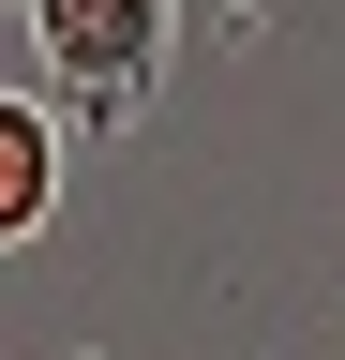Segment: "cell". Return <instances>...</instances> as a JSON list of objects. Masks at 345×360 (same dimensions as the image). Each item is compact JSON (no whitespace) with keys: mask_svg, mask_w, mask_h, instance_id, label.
<instances>
[{"mask_svg":"<svg viewBox=\"0 0 345 360\" xmlns=\"http://www.w3.org/2000/svg\"><path fill=\"white\" fill-rule=\"evenodd\" d=\"M0 15H15V0H0Z\"/></svg>","mask_w":345,"mask_h":360,"instance_id":"4","label":"cell"},{"mask_svg":"<svg viewBox=\"0 0 345 360\" xmlns=\"http://www.w3.org/2000/svg\"><path fill=\"white\" fill-rule=\"evenodd\" d=\"M330 360H345V300H330Z\"/></svg>","mask_w":345,"mask_h":360,"instance_id":"3","label":"cell"},{"mask_svg":"<svg viewBox=\"0 0 345 360\" xmlns=\"http://www.w3.org/2000/svg\"><path fill=\"white\" fill-rule=\"evenodd\" d=\"M60 165H75L60 90H0V255H30L60 225Z\"/></svg>","mask_w":345,"mask_h":360,"instance_id":"2","label":"cell"},{"mask_svg":"<svg viewBox=\"0 0 345 360\" xmlns=\"http://www.w3.org/2000/svg\"><path fill=\"white\" fill-rule=\"evenodd\" d=\"M30 60H46L75 150H136L165 105V60H181V0H15Z\"/></svg>","mask_w":345,"mask_h":360,"instance_id":"1","label":"cell"},{"mask_svg":"<svg viewBox=\"0 0 345 360\" xmlns=\"http://www.w3.org/2000/svg\"><path fill=\"white\" fill-rule=\"evenodd\" d=\"M75 360H91V345H75Z\"/></svg>","mask_w":345,"mask_h":360,"instance_id":"5","label":"cell"}]
</instances>
